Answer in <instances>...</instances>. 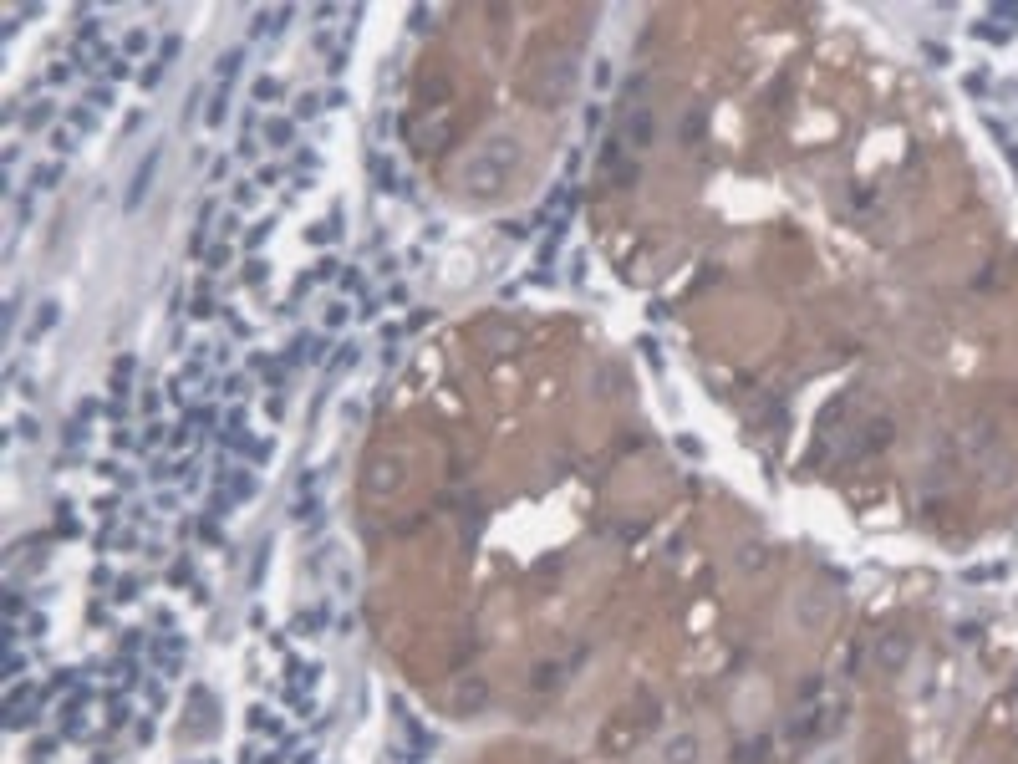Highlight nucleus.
Here are the masks:
<instances>
[{
  "label": "nucleus",
  "mask_w": 1018,
  "mask_h": 764,
  "mask_svg": "<svg viewBox=\"0 0 1018 764\" xmlns=\"http://www.w3.org/2000/svg\"><path fill=\"white\" fill-rule=\"evenodd\" d=\"M520 158H525L520 133H494L484 148L469 153V163H464V189H469V194H499L509 179L520 174Z\"/></svg>",
  "instance_id": "f257e3e1"
},
{
  "label": "nucleus",
  "mask_w": 1018,
  "mask_h": 764,
  "mask_svg": "<svg viewBox=\"0 0 1018 764\" xmlns=\"http://www.w3.org/2000/svg\"><path fill=\"white\" fill-rule=\"evenodd\" d=\"M657 764H703V739H698L693 729L667 734L662 749H657Z\"/></svg>",
  "instance_id": "f03ea898"
},
{
  "label": "nucleus",
  "mask_w": 1018,
  "mask_h": 764,
  "mask_svg": "<svg viewBox=\"0 0 1018 764\" xmlns=\"http://www.w3.org/2000/svg\"><path fill=\"white\" fill-rule=\"evenodd\" d=\"M398 484H403V459L382 454V459H372V464H367V495L387 500V495H398Z\"/></svg>",
  "instance_id": "7ed1b4c3"
},
{
  "label": "nucleus",
  "mask_w": 1018,
  "mask_h": 764,
  "mask_svg": "<svg viewBox=\"0 0 1018 764\" xmlns=\"http://www.w3.org/2000/svg\"><path fill=\"white\" fill-rule=\"evenodd\" d=\"M907 658H912V642H907V637H886V642L876 647V663H881L886 673H896Z\"/></svg>",
  "instance_id": "20e7f679"
}]
</instances>
